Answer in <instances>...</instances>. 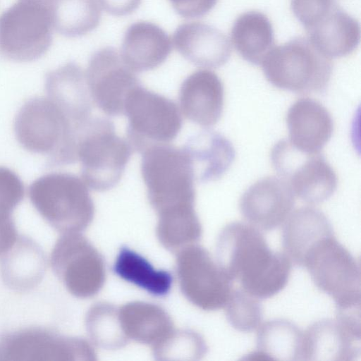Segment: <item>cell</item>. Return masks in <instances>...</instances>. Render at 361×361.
Here are the masks:
<instances>
[{
  "instance_id": "obj_1",
  "label": "cell",
  "mask_w": 361,
  "mask_h": 361,
  "mask_svg": "<svg viewBox=\"0 0 361 361\" xmlns=\"http://www.w3.org/2000/svg\"><path fill=\"white\" fill-rule=\"evenodd\" d=\"M216 262L240 288L259 298H271L286 286L292 262L283 252L269 248L261 231L233 221L220 231Z\"/></svg>"
},
{
  "instance_id": "obj_2",
  "label": "cell",
  "mask_w": 361,
  "mask_h": 361,
  "mask_svg": "<svg viewBox=\"0 0 361 361\" xmlns=\"http://www.w3.org/2000/svg\"><path fill=\"white\" fill-rule=\"evenodd\" d=\"M14 132L25 149L48 156L49 167L78 160L79 133L48 97H35L24 103L16 116Z\"/></svg>"
},
{
  "instance_id": "obj_3",
  "label": "cell",
  "mask_w": 361,
  "mask_h": 361,
  "mask_svg": "<svg viewBox=\"0 0 361 361\" xmlns=\"http://www.w3.org/2000/svg\"><path fill=\"white\" fill-rule=\"evenodd\" d=\"M260 65L272 85L298 94L324 91L333 71L331 59L302 37L274 46Z\"/></svg>"
},
{
  "instance_id": "obj_4",
  "label": "cell",
  "mask_w": 361,
  "mask_h": 361,
  "mask_svg": "<svg viewBox=\"0 0 361 361\" xmlns=\"http://www.w3.org/2000/svg\"><path fill=\"white\" fill-rule=\"evenodd\" d=\"M140 169L149 202L159 214L195 204V178L183 148L150 146L142 152Z\"/></svg>"
},
{
  "instance_id": "obj_5",
  "label": "cell",
  "mask_w": 361,
  "mask_h": 361,
  "mask_svg": "<svg viewBox=\"0 0 361 361\" xmlns=\"http://www.w3.org/2000/svg\"><path fill=\"white\" fill-rule=\"evenodd\" d=\"M132 152L128 142L116 133L113 122L92 117L78 142L81 178L94 190L113 188L121 179Z\"/></svg>"
},
{
  "instance_id": "obj_6",
  "label": "cell",
  "mask_w": 361,
  "mask_h": 361,
  "mask_svg": "<svg viewBox=\"0 0 361 361\" xmlns=\"http://www.w3.org/2000/svg\"><path fill=\"white\" fill-rule=\"evenodd\" d=\"M302 267L317 287L334 300L336 311L360 308V262L334 234L315 243L306 252Z\"/></svg>"
},
{
  "instance_id": "obj_7",
  "label": "cell",
  "mask_w": 361,
  "mask_h": 361,
  "mask_svg": "<svg viewBox=\"0 0 361 361\" xmlns=\"http://www.w3.org/2000/svg\"><path fill=\"white\" fill-rule=\"evenodd\" d=\"M50 5L18 0L0 16V56L30 62L42 57L52 42Z\"/></svg>"
},
{
  "instance_id": "obj_8",
  "label": "cell",
  "mask_w": 361,
  "mask_h": 361,
  "mask_svg": "<svg viewBox=\"0 0 361 361\" xmlns=\"http://www.w3.org/2000/svg\"><path fill=\"white\" fill-rule=\"evenodd\" d=\"M128 119L127 141L133 150L166 144L179 133L183 119L176 104L141 85L128 94L124 112Z\"/></svg>"
},
{
  "instance_id": "obj_9",
  "label": "cell",
  "mask_w": 361,
  "mask_h": 361,
  "mask_svg": "<svg viewBox=\"0 0 361 361\" xmlns=\"http://www.w3.org/2000/svg\"><path fill=\"white\" fill-rule=\"evenodd\" d=\"M270 158L279 176L287 182L295 196L302 201L319 204L335 192L337 176L320 153L301 152L288 140H281L272 147Z\"/></svg>"
},
{
  "instance_id": "obj_10",
  "label": "cell",
  "mask_w": 361,
  "mask_h": 361,
  "mask_svg": "<svg viewBox=\"0 0 361 361\" xmlns=\"http://www.w3.org/2000/svg\"><path fill=\"white\" fill-rule=\"evenodd\" d=\"M29 195L35 205L52 218L85 225L94 214L88 186L81 177L67 172H51L34 180Z\"/></svg>"
},
{
  "instance_id": "obj_11",
  "label": "cell",
  "mask_w": 361,
  "mask_h": 361,
  "mask_svg": "<svg viewBox=\"0 0 361 361\" xmlns=\"http://www.w3.org/2000/svg\"><path fill=\"white\" fill-rule=\"evenodd\" d=\"M86 80L93 103L109 116L123 114L130 92L141 85L116 49L102 48L91 56Z\"/></svg>"
},
{
  "instance_id": "obj_12",
  "label": "cell",
  "mask_w": 361,
  "mask_h": 361,
  "mask_svg": "<svg viewBox=\"0 0 361 361\" xmlns=\"http://www.w3.org/2000/svg\"><path fill=\"white\" fill-rule=\"evenodd\" d=\"M360 315L336 314L324 319L303 331L302 360L354 361L360 359Z\"/></svg>"
},
{
  "instance_id": "obj_13",
  "label": "cell",
  "mask_w": 361,
  "mask_h": 361,
  "mask_svg": "<svg viewBox=\"0 0 361 361\" xmlns=\"http://www.w3.org/2000/svg\"><path fill=\"white\" fill-rule=\"evenodd\" d=\"M295 196L287 182L267 176L252 184L242 195L239 209L247 222L269 231L283 224L293 211Z\"/></svg>"
},
{
  "instance_id": "obj_14",
  "label": "cell",
  "mask_w": 361,
  "mask_h": 361,
  "mask_svg": "<svg viewBox=\"0 0 361 361\" xmlns=\"http://www.w3.org/2000/svg\"><path fill=\"white\" fill-rule=\"evenodd\" d=\"M186 252V293L205 310L224 308L233 290V281L209 253L200 247Z\"/></svg>"
},
{
  "instance_id": "obj_15",
  "label": "cell",
  "mask_w": 361,
  "mask_h": 361,
  "mask_svg": "<svg viewBox=\"0 0 361 361\" xmlns=\"http://www.w3.org/2000/svg\"><path fill=\"white\" fill-rule=\"evenodd\" d=\"M303 26L309 40L330 59L350 55L360 43L358 21L334 1L320 9Z\"/></svg>"
},
{
  "instance_id": "obj_16",
  "label": "cell",
  "mask_w": 361,
  "mask_h": 361,
  "mask_svg": "<svg viewBox=\"0 0 361 361\" xmlns=\"http://www.w3.org/2000/svg\"><path fill=\"white\" fill-rule=\"evenodd\" d=\"M45 91L80 134L92 118L93 104L81 67L68 62L50 71L46 75Z\"/></svg>"
},
{
  "instance_id": "obj_17",
  "label": "cell",
  "mask_w": 361,
  "mask_h": 361,
  "mask_svg": "<svg viewBox=\"0 0 361 361\" xmlns=\"http://www.w3.org/2000/svg\"><path fill=\"white\" fill-rule=\"evenodd\" d=\"M179 103L181 112L187 119L204 128L214 126L224 110L222 81L211 70L194 71L180 85Z\"/></svg>"
},
{
  "instance_id": "obj_18",
  "label": "cell",
  "mask_w": 361,
  "mask_h": 361,
  "mask_svg": "<svg viewBox=\"0 0 361 361\" xmlns=\"http://www.w3.org/2000/svg\"><path fill=\"white\" fill-rule=\"evenodd\" d=\"M288 142L298 150L317 154L329 141L334 122L327 109L308 97L296 100L286 117Z\"/></svg>"
},
{
  "instance_id": "obj_19",
  "label": "cell",
  "mask_w": 361,
  "mask_h": 361,
  "mask_svg": "<svg viewBox=\"0 0 361 361\" xmlns=\"http://www.w3.org/2000/svg\"><path fill=\"white\" fill-rule=\"evenodd\" d=\"M173 41L176 49L192 64L208 68L224 65L231 55V44L219 30L202 22L180 24Z\"/></svg>"
},
{
  "instance_id": "obj_20",
  "label": "cell",
  "mask_w": 361,
  "mask_h": 361,
  "mask_svg": "<svg viewBox=\"0 0 361 361\" xmlns=\"http://www.w3.org/2000/svg\"><path fill=\"white\" fill-rule=\"evenodd\" d=\"M171 51V39L158 25L138 21L126 30L121 56L135 72L153 70L161 65Z\"/></svg>"
},
{
  "instance_id": "obj_21",
  "label": "cell",
  "mask_w": 361,
  "mask_h": 361,
  "mask_svg": "<svg viewBox=\"0 0 361 361\" xmlns=\"http://www.w3.org/2000/svg\"><path fill=\"white\" fill-rule=\"evenodd\" d=\"M183 149L190 160L195 180L200 183L221 178L231 168L235 157L230 140L211 130L190 137Z\"/></svg>"
},
{
  "instance_id": "obj_22",
  "label": "cell",
  "mask_w": 361,
  "mask_h": 361,
  "mask_svg": "<svg viewBox=\"0 0 361 361\" xmlns=\"http://www.w3.org/2000/svg\"><path fill=\"white\" fill-rule=\"evenodd\" d=\"M334 234L330 221L322 211L310 206L298 208L283 223V252L292 263L302 267L308 250L319 240Z\"/></svg>"
},
{
  "instance_id": "obj_23",
  "label": "cell",
  "mask_w": 361,
  "mask_h": 361,
  "mask_svg": "<svg viewBox=\"0 0 361 361\" xmlns=\"http://www.w3.org/2000/svg\"><path fill=\"white\" fill-rule=\"evenodd\" d=\"M231 44L245 61L261 64L275 45L270 20L260 11L243 13L232 26Z\"/></svg>"
},
{
  "instance_id": "obj_24",
  "label": "cell",
  "mask_w": 361,
  "mask_h": 361,
  "mask_svg": "<svg viewBox=\"0 0 361 361\" xmlns=\"http://www.w3.org/2000/svg\"><path fill=\"white\" fill-rule=\"evenodd\" d=\"M302 338L303 332L288 319L267 321L257 329V350L247 359L302 360Z\"/></svg>"
},
{
  "instance_id": "obj_25",
  "label": "cell",
  "mask_w": 361,
  "mask_h": 361,
  "mask_svg": "<svg viewBox=\"0 0 361 361\" xmlns=\"http://www.w3.org/2000/svg\"><path fill=\"white\" fill-rule=\"evenodd\" d=\"M50 12L53 27L68 37L86 35L98 26L101 19L97 0H52Z\"/></svg>"
},
{
  "instance_id": "obj_26",
  "label": "cell",
  "mask_w": 361,
  "mask_h": 361,
  "mask_svg": "<svg viewBox=\"0 0 361 361\" xmlns=\"http://www.w3.org/2000/svg\"><path fill=\"white\" fill-rule=\"evenodd\" d=\"M114 271L125 281L154 295H164L171 288L172 279L169 272L155 269L147 259L128 248L121 250Z\"/></svg>"
},
{
  "instance_id": "obj_27",
  "label": "cell",
  "mask_w": 361,
  "mask_h": 361,
  "mask_svg": "<svg viewBox=\"0 0 361 361\" xmlns=\"http://www.w3.org/2000/svg\"><path fill=\"white\" fill-rule=\"evenodd\" d=\"M230 324L242 332H251L262 323V308L259 299L240 288L233 289L225 307Z\"/></svg>"
},
{
  "instance_id": "obj_28",
  "label": "cell",
  "mask_w": 361,
  "mask_h": 361,
  "mask_svg": "<svg viewBox=\"0 0 361 361\" xmlns=\"http://www.w3.org/2000/svg\"><path fill=\"white\" fill-rule=\"evenodd\" d=\"M24 184L13 170L0 166V214L14 207L24 195Z\"/></svg>"
},
{
  "instance_id": "obj_29",
  "label": "cell",
  "mask_w": 361,
  "mask_h": 361,
  "mask_svg": "<svg viewBox=\"0 0 361 361\" xmlns=\"http://www.w3.org/2000/svg\"><path fill=\"white\" fill-rule=\"evenodd\" d=\"M173 9L181 17L195 18L208 13L218 0H169Z\"/></svg>"
},
{
  "instance_id": "obj_30",
  "label": "cell",
  "mask_w": 361,
  "mask_h": 361,
  "mask_svg": "<svg viewBox=\"0 0 361 361\" xmlns=\"http://www.w3.org/2000/svg\"><path fill=\"white\" fill-rule=\"evenodd\" d=\"M100 6L109 14L124 16L134 12L142 0H97Z\"/></svg>"
},
{
  "instance_id": "obj_31",
  "label": "cell",
  "mask_w": 361,
  "mask_h": 361,
  "mask_svg": "<svg viewBox=\"0 0 361 361\" xmlns=\"http://www.w3.org/2000/svg\"><path fill=\"white\" fill-rule=\"evenodd\" d=\"M32 1H39V2H42V3L47 4H49V5H50V4L52 1V0H32Z\"/></svg>"
}]
</instances>
